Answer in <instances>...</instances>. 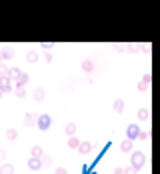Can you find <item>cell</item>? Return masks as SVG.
Here are the masks:
<instances>
[{
    "mask_svg": "<svg viewBox=\"0 0 160 174\" xmlns=\"http://www.w3.org/2000/svg\"><path fill=\"white\" fill-rule=\"evenodd\" d=\"M36 126H38L40 130H48L50 126H52V118L48 114H40L38 120H36Z\"/></svg>",
    "mask_w": 160,
    "mask_h": 174,
    "instance_id": "1",
    "label": "cell"
},
{
    "mask_svg": "<svg viewBox=\"0 0 160 174\" xmlns=\"http://www.w3.org/2000/svg\"><path fill=\"white\" fill-rule=\"evenodd\" d=\"M12 90H14L12 80H10L8 76H2V78H0V92H2V94H6V92H12Z\"/></svg>",
    "mask_w": 160,
    "mask_h": 174,
    "instance_id": "2",
    "label": "cell"
},
{
    "mask_svg": "<svg viewBox=\"0 0 160 174\" xmlns=\"http://www.w3.org/2000/svg\"><path fill=\"white\" fill-rule=\"evenodd\" d=\"M44 96H46V92H44V88H42V86L34 88V92H32V98H34L36 102H42V100H44Z\"/></svg>",
    "mask_w": 160,
    "mask_h": 174,
    "instance_id": "3",
    "label": "cell"
},
{
    "mask_svg": "<svg viewBox=\"0 0 160 174\" xmlns=\"http://www.w3.org/2000/svg\"><path fill=\"white\" fill-rule=\"evenodd\" d=\"M36 120H38V116L34 114V112H26V116H24V124L26 126H34Z\"/></svg>",
    "mask_w": 160,
    "mask_h": 174,
    "instance_id": "4",
    "label": "cell"
},
{
    "mask_svg": "<svg viewBox=\"0 0 160 174\" xmlns=\"http://www.w3.org/2000/svg\"><path fill=\"white\" fill-rule=\"evenodd\" d=\"M28 168L30 170H40L42 168V160L40 158H28Z\"/></svg>",
    "mask_w": 160,
    "mask_h": 174,
    "instance_id": "5",
    "label": "cell"
},
{
    "mask_svg": "<svg viewBox=\"0 0 160 174\" xmlns=\"http://www.w3.org/2000/svg\"><path fill=\"white\" fill-rule=\"evenodd\" d=\"M44 152H42V146H32L30 150V158H42Z\"/></svg>",
    "mask_w": 160,
    "mask_h": 174,
    "instance_id": "6",
    "label": "cell"
},
{
    "mask_svg": "<svg viewBox=\"0 0 160 174\" xmlns=\"http://www.w3.org/2000/svg\"><path fill=\"white\" fill-rule=\"evenodd\" d=\"M0 174H14V166L8 164V162H2V166H0Z\"/></svg>",
    "mask_w": 160,
    "mask_h": 174,
    "instance_id": "7",
    "label": "cell"
},
{
    "mask_svg": "<svg viewBox=\"0 0 160 174\" xmlns=\"http://www.w3.org/2000/svg\"><path fill=\"white\" fill-rule=\"evenodd\" d=\"M20 74H22V70H20V68H10V72H8V78H10V80H16V82H18Z\"/></svg>",
    "mask_w": 160,
    "mask_h": 174,
    "instance_id": "8",
    "label": "cell"
},
{
    "mask_svg": "<svg viewBox=\"0 0 160 174\" xmlns=\"http://www.w3.org/2000/svg\"><path fill=\"white\" fill-rule=\"evenodd\" d=\"M38 58H40V54L36 52V50H28V56H26V60H28L30 64H34V62H38Z\"/></svg>",
    "mask_w": 160,
    "mask_h": 174,
    "instance_id": "9",
    "label": "cell"
},
{
    "mask_svg": "<svg viewBox=\"0 0 160 174\" xmlns=\"http://www.w3.org/2000/svg\"><path fill=\"white\" fill-rule=\"evenodd\" d=\"M14 94H16L18 98L26 96V86H22V84H14Z\"/></svg>",
    "mask_w": 160,
    "mask_h": 174,
    "instance_id": "10",
    "label": "cell"
},
{
    "mask_svg": "<svg viewBox=\"0 0 160 174\" xmlns=\"http://www.w3.org/2000/svg\"><path fill=\"white\" fill-rule=\"evenodd\" d=\"M132 162H134V166L138 168V166H142V164H144V156H142L140 152H136V154L132 156Z\"/></svg>",
    "mask_w": 160,
    "mask_h": 174,
    "instance_id": "11",
    "label": "cell"
},
{
    "mask_svg": "<svg viewBox=\"0 0 160 174\" xmlns=\"http://www.w3.org/2000/svg\"><path fill=\"white\" fill-rule=\"evenodd\" d=\"M6 138H8V140H16V138H18V130H16V128H8V130H6Z\"/></svg>",
    "mask_w": 160,
    "mask_h": 174,
    "instance_id": "12",
    "label": "cell"
},
{
    "mask_svg": "<svg viewBox=\"0 0 160 174\" xmlns=\"http://www.w3.org/2000/svg\"><path fill=\"white\" fill-rule=\"evenodd\" d=\"M28 80H30V76H28L26 72H22V74H20V78H18V82H16V84H22V86H26V82H28Z\"/></svg>",
    "mask_w": 160,
    "mask_h": 174,
    "instance_id": "13",
    "label": "cell"
},
{
    "mask_svg": "<svg viewBox=\"0 0 160 174\" xmlns=\"http://www.w3.org/2000/svg\"><path fill=\"white\" fill-rule=\"evenodd\" d=\"M74 132H76V124H66V134H70V136H74Z\"/></svg>",
    "mask_w": 160,
    "mask_h": 174,
    "instance_id": "14",
    "label": "cell"
},
{
    "mask_svg": "<svg viewBox=\"0 0 160 174\" xmlns=\"http://www.w3.org/2000/svg\"><path fill=\"white\" fill-rule=\"evenodd\" d=\"M12 56H14V54H12V50H10V48H4V50H2V58H4V60H10Z\"/></svg>",
    "mask_w": 160,
    "mask_h": 174,
    "instance_id": "15",
    "label": "cell"
},
{
    "mask_svg": "<svg viewBox=\"0 0 160 174\" xmlns=\"http://www.w3.org/2000/svg\"><path fill=\"white\" fill-rule=\"evenodd\" d=\"M78 148H80V152H82V154H86V152H90V144H88V142H82V144L78 146Z\"/></svg>",
    "mask_w": 160,
    "mask_h": 174,
    "instance_id": "16",
    "label": "cell"
},
{
    "mask_svg": "<svg viewBox=\"0 0 160 174\" xmlns=\"http://www.w3.org/2000/svg\"><path fill=\"white\" fill-rule=\"evenodd\" d=\"M8 72H10V68H6L4 64H0V78H2V76H8Z\"/></svg>",
    "mask_w": 160,
    "mask_h": 174,
    "instance_id": "17",
    "label": "cell"
},
{
    "mask_svg": "<svg viewBox=\"0 0 160 174\" xmlns=\"http://www.w3.org/2000/svg\"><path fill=\"white\" fill-rule=\"evenodd\" d=\"M136 134H138V128H136V126H130V128H128V136H130V138H134Z\"/></svg>",
    "mask_w": 160,
    "mask_h": 174,
    "instance_id": "18",
    "label": "cell"
},
{
    "mask_svg": "<svg viewBox=\"0 0 160 174\" xmlns=\"http://www.w3.org/2000/svg\"><path fill=\"white\" fill-rule=\"evenodd\" d=\"M68 144L72 146V148H78V146H80V142H78V138H74V136H72V138L68 140Z\"/></svg>",
    "mask_w": 160,
    "mask_h": 174,
    "instance_id": "19",
    "label": "cell"
},
{
    "mask_svg": "<svg viewBox=\"0 0 160 174\" xmlns=\"http://www.w3.org/2000/svg\"><path fill=\"white\" fill-rule=\"evenodd\" d=\"M82 68L86 70V72H90V70H92V62H84V64H82Z\"/></svg>",
    "mask_w": 160,
    "mask_h": 174,
    "instance_id": "20",
    "label": "cell"
},
{
    "mask_svg": "<svg viewBox=\"0 0 160 174\" xmlns=\"http://www.w3.org/2000/svg\"><path fill=\"white\" fill-rule=\"evenodd\" d=\"M40 160H42V164H50V162H52V158H50V156H42Z\"/></svg>",
    "mask_w": 160,
    "mask_h": 174,
    "instance_id": "21",
    "label": "cell"
},
{
    "mask_svg": "<svg viewBox=\"0 0 160 174\" xmlns=\"http://www.w3.org/2000/svg\"><path fill=\"white\" fill-rule=\"evenodd\" d=\"M2 160H6V150H0V164H2Z\"/></svg>",
    "mask_w": 160,
    "mask_h": 174,
    "instance_id": "22",
    "label": "cell"
},
{
    "mask_svg": "<svg viewBox=\"0 0 160 174\" xmlns=\"http://www.w3.org/2000/svg\"><path fill=\"white\" fill-rule=\"evenodd\" d=\"M114 108H116V110H122V100H116V104H114Z\"/></svg>",
    "mask_w": 160,
    "mask_h": 174,
    "instance_id": "23",
    "label": "cell"
},
{
    "mask_svg": "<svg viewBox=\"0 0 160 174\" xmlns=\"http://www.w3.org/2000/svg\"><path fill=\"white\" fill-rule=\"evenodd\" d=\"M54 174H66V170H64V168H56V172H54Z\"/></svg>",
    "mask_w": 160,
    "mask_h": 174,
    "instance_id": "24",
    "label": "cell"
},
{
    "mask_svg": "<svg viewBox=\"0 0 160 174\" xmlns=\"http://www.w3.org/2000/svg\"><path fill=\"white\" fill-rule=\"evenodd\" d=\"M2 60H4V58H2V50H0V64H2Z\"/></svg>",
    "mask_w": 160,
    "mask_h": 174,
    "instance_id": "25",
    "label": "cell"
},
{
    "mask_svg": "<svg viewBox=\"0 0 160 174\" xmlns=\"http://www.w3.org/2000/svg\"><path fill=\"white\" fill-rule=\"evenodd\" d=\"M0 98H2V92H0Z\"/></svg>",
    "mask_w": 160,
    "mask_h": 174,
    "instance_id": "26",
    "label": "cell"
},
{
    "mask_svg": "<svg viewBox=\"0 0 160 174\" xmlns=\"http://www.w3.org/2000/svg\"><path fill=\"white\" fill-rule=\"evenodd\" d=\"M0 166H2V164H0Z\"/></svg>",
    "mask_w": 160,
    "mask_h": 174,
    "instance_id": "27",
    "label": "cell"
}]
</instances>
